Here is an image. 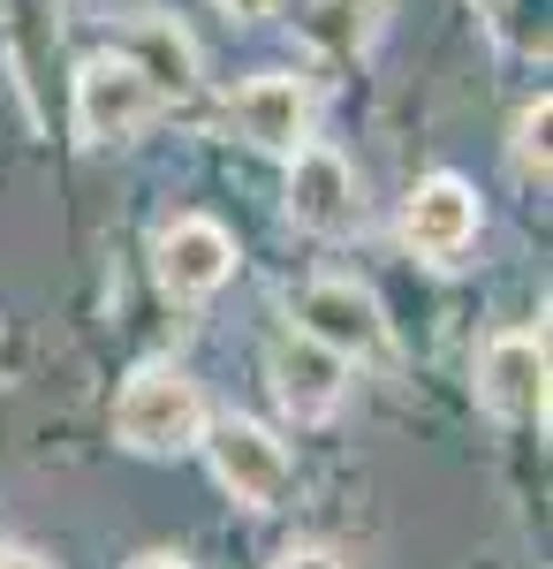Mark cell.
<instances>
[{"instance_id":"obj_1","label":"cell","mask_w":553,"mask_h":569,"mask_svg":"<svg viewBox=\"0 0 553 569\" xmlns=\"http://www.w3.org/2000/svg\"><path fill=\"white\" fill-rule=\"evenodd\" d=\"M205 433V395L182 365H144L129 372V388L114 395V440L137 456H182Z\"/></svg>"},{"instance_id":"obj_2","label":"cell","mask_w":553,"mask_h":569,"mask_svg":"<svg viewBox=\"0 0 553 569\" xmlns=\"http://www.w3.org/2000/svg\"><path fill=\"white\" fill-rule=\"evenodd\" d=\"M477 402L501 418V426H539L546 418V327H515L493 335L477 350Z\"/></svg>"},{"instance_id":"obj_3","label":"cell","mask_w":553,"mask_h":569,"mask_svg":"<svg viewBox=\"0 0 553 569\" xmlns=\"http://www.w3.org/2000/svg\"><path fill=\"white\" fill-rule=\"evenodd\" d=\"M205 456H213V479L243 501V509H273L289 493V448L251 426V418H205Z\"/></svg>"},{"instance_id":"obj_4","label":"cell","mask_w":553,"mask_h":569,"mask_svg":"<svg viewBox=\"0 0 553 569\" xmlns=\"http://www.w3.org/2000/svg\"><path fill=\"white\" fill-rule=\"evenodd\" d=\"M152 107H160V91L137 77V61L129 53H91L84 69H77V130L91 144H122L152 122Z\"/></svg>"},{"instance_id":"obj_5","label":"cell","mask_w":553,"mask_h":569,"mask_svg":"<svg viewBox=\"0 0 553 569\" xmlns=\"http://www.w3.org/2000/svg\"><path fill=\"white\" fill-rule=\"evenodd\" d=\"M152 259H160V289L182 297V305H198V297H213L228 289V273H235V236L205 213H182L160 228V243H152Z\"/></svg>"},{"instance_id":"obj_6","label":"cell","mask_w":553,"mask_h":569,"mask_svg":"<svg viewBox=\"0 0 553 569\" xmlns=\"http://www.w3.org/2000/svg\"><path fill=\"white\" fill-rule=\"evenodd\" d=\"M356 213H364V198H356L349 160L326 144H289V220L303 236H349Z\"/></svg>"},{"instance_id":"obj_7","label":"cell","mask_w":553,"mask_h":569,"mask_svg":"<svg viewBox=\"0 0 553 569\" xmlns=\"http://www.w3.org/2000/svg\"><path fill=\"white\" fill-rule=\"evenodd\" d=\"M296 335L326 342L334 357H380L386 350V319L356 281H311L296 297Z\"/></svg>"},{"instance_id":"obj_8","label":"cell","mask_w":553,"mask_h":569,"mask_svg":"<svg viewBox=\"0 0 553 569\" xmlns=\"http://www.w3.org/2000/svg\"><path fill=\"white\" fill-rule=\"evenodd\" d=\"M265 372H273V395H281L289 418H326L341 395H349V357H334L326 342H311V335H281L273 357H265Z\"/></svg>"},{"instance_id":"obj_9","label":"cell","mask_w":553,"mask_h":569,"mask_svg":"<svg viewBox=\"0 0 553 569\" xmlns=\"http://www.w3.org/2000/svg\"><path fill=\"white\" fill-rule=\"evenodd\" d=\"M402 236H410V251H425V259H463L470 236H477V190L455 176H432L418 182V198H410V213H402Z\"/></svg>"},{"instance_id":"obj_10","label":"cell","mask_w":553,"mask_h":569,"mask_svg":"<svg viewBox=\"0 0 553 569\" xmlns=\"http://www.w3.org/2000/svg\"><path fill=\"white\" fill-rule=\"evenodd\" d=\"M235 122H243V137H251V144H265V152H289V144H303L311 99H303L296 77L265 69V77H251V84L235 91Z\"/></svg>"},{"instance_id":"obj_11","label":"cell","mask_w":553,"mask_h":569,"mask_svg":"<svg viewBox=\"0 0 553 569\" xmlns=\"http://www.w3.org/2000/svg\"><path fill=\"white\" fill-rule=\"evenodd\" d=\"M296 31L319 53H334V61H356V53H372L386 31V0H303Z\"/></svg>"},{"instance_id":"obj_12","label":"cell","mask_w":553,"mask_h":569,"mask_svg":"<svg viewBox=\"0 0 553 569\" xmlns=\"http://www.w3.org/2000/svg\"><path fill=\"white\" fill-rule=\"evenodd\" d=\"M114 53H129V61H137V77L160 91V99L198 84V53H190V39L174 31L168 16H137V23H129V39L114 46Z\"/></svg>"},{"instance_id":"obj_13","label":"cell","mask_w":553,"mask_h":569,"mask_svg":"<svg viewBox=\"0 0 553 569\" xmlns=\"http://www.w3.org/2000/svg\"><path fill=\"white\" fill-rule=\"evenodd\" d=\"M546 130H553V99L539 91V99L523 107V122H515V168L539 176V182H546Z\"/></svg>"},{"instance_id":"obj_14","label":"cell","mask_w":553,"mask_h":569,"mask_svg":"<svg viewBox=\"0 0 553 569\" xmlns=\"http://www.w3.org/2000/svg\"><path fill=\"white\" fill-rule=\"evenodd\" d=\"M501 31L515 53H546V0H501Z\"/></svg>"},{"instance_id":"obj_15","label":"cell","mask_w":553,"mask_h":569,"mask_svg":"<svg viewBox=\"0 0 553 569\" xmlns=\"http://www.w3.org/2000/svg\"><path fill=\"white\" fill-rule=\"evenodd\" d=\"M265 569H341V562L326 555V547H289V555H273Z\"/></svg>"},{"instance_id":"obj_16","label":"cell","mask_w":553,"mask_h":569,"mask_svg":"<svg viewBox=\"0 0 553 569\" xmlns=\"http://www.w3.org/2000/svg\"><path fill=\"white\" fill-rule=\"evenodd\" d=\"M220 8H228V16H243V23H258V16H273L281 0H220Z\"/></svg>"},{"instance_id":"obj_17","label":"cell","mask_w":553,"mask_h":569,"mask_svg":"<svg viewBox=\"0 0 553 569\" xmlns=\"http://www.w3.org/2000/svg\"><path fill=\"white\" fill-rule=\"evenodd\" d=\"M0 569H46L39 555H16V547H8V555H0Z\"/></svg>"},{"instance_id":"obj_18","label":"cell","mask_w":553,"mask_h":569,"mask_svg":"<svg viewBox=\"0 0 553 569\" xmlns=\"http://www.w3.org/2000/svg\"><path fill=\"white\" fill-rule=\"evenodd\" d=\"M137 569H190V562H182V555H144Z\"/></svg>"},{"instance_id":"obj_19","label":"cell","mask_w":553,"mask_h":569,"mask_svg":"<svg viewBox=\"0 0 553 569\" xmlns=\"http://www.w3.org/2000/svg\"><path fill=\"white\" fill-rule=\"evenodd\" d=\"M477 8H501V0H477Z\"/></svg>"}]
</instances>
